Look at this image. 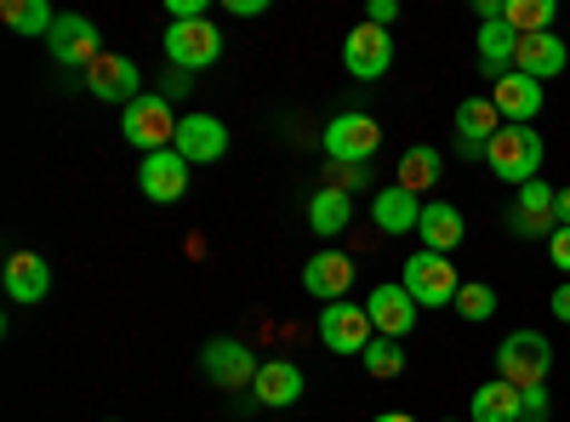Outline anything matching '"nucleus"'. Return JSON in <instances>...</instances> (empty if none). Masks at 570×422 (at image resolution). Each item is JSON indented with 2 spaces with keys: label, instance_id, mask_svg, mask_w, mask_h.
Here are the masks:
<instances>
[{
  "label": "nucleus",
  "instance_id": "nucleus-28",
  "mask_svg": "<svg viewBox=\"0 0 570 422\" xmlns=\"http://www.w3.org/2000/svg\"><path fill=\"white\" fill-rule=\"evenodd\" d=\"M502 23L513 35H548L553 29V0H502Z\"/></svg>",
  "mask_w": 570,
  "mask_h": 422
},
{
  "label": "nucleus",
  "instance_id": "nucleus-30",
  "mask_svg": "<svg viewBox=\"0 0 570 422\" xmlns=\"http://www.w3.org/2000/svg\"><path fill=\"white\" fill-rule=\"evenodd\" d=\"M360 360H365L371 377H383V383H389V377H400V371H405V343H394V337H376Z\"/></svg>",
  "mask_w": 570,
  "mask_h": 422
},
{
  "label": "nucleus",
  "instance_id": "nucleus-15",
  "mask_svg": "<svg viewBox=\"0 0 570 422\" xmlns=\"http://www.w3.org/2000/svg\"><path fill=\"white\" fill-rule=\"evenodd\" d=\"M365 314H371V325H376V337L405 343V337L416 332V303H411V292H405V286H371Z\"/></svg>",
  "mask_w": 570,
  "mask_h": 422
},
{
  "label": "nucleus",
  "instance_id": "nucleus-34",
  "mask_svg": "<svg viewBox=\"0 0 570 422\" xmlns=\"http://www.w3.org/2000/svg\"><path fill=\"white\" fill-rule=\"evenodd\" d=\"M548 257H553V268H559V274H570V228H553Z\"/></svg>",
  "mask_w": 570,
  "mask_h": 422
},
{
  "label": "nucleus",
  "instance_id": "nucleus-21",
  "mask_svg": "<svg viewBox=\"0 0 570 422\" xmlns=\"http://www.w3.org/2000/svg\"><path fill=\"white\" fill-rule=\"evenodd\" d=\"M519 411H525V389H513L508 377L480 383L468 400V422H519Z\"/></svg>",
  "mask_w": 570,
  "mask_h": 422
},
{
  "label": "nucleus",
  "instance_id": "nucleus-11",
  "mask_svg": "<svg viewBox=\"0 0 570 422\" xmlns=\"http://www.w3.org/2000/svg\"><path fill=\"white\" fill-rule=\"evenodd\" d=\"M200 365H206V377L217 383V389H252L257 383V354L246 349V343H234V337H217V343H206L200 349Z\"/></svg>",
  "mask_w": 570,
  "mask_h": 422
},
{
  "label": "nucleus",
  "instance_id": "nucleus-18",
  "mask_svg": "<svg viewBox=\"0 0 570 422\" xmlns=\"http://www.w3.org/2000/svg\"><path fill=\"white\" fill-rule=\"evenodd\" d=\"M502 131V115H497V104L491 98H462L456 104V155L462 160H485V144Z\"/></svg>",
  "mask_w": 570,
  "mask_h": 422
},
{
  "label": "nucleus",
  "instance_id": "nucleus-31",
  "mask_svg": "<svg viewBox=\"0 0 570 422\" xmlns=\"http://www.w3.org/2000/svg\"><path fill=\"white\" fill-rule=\"evenodd\" d=\"M462 320H491L497 314V292L485 286V279H462V292H456V303H451Z\"/></svg>",
  "mask_w": 570,
  "mask_h": 422
},
{
  "label": "nucleus",
  "instance_id": "nucleus-24",
  "mask_svg": "<svg viewBox=\"0 0 570 422\" xmlns=\"http://www.w3.org/2000/svg\"><path fill=\"white\" fill-rule=\"evenodd\" d=\"M252 394H257V405H297L303 400V371L292 360H263Z\"/></svg>",
  "mask_w": 570,
  "mask_h": 422
},
{
  "label": "nucleus",
  "instance_id": "nucleus-8",
  "mask_svg": "<svg viewBox=\"0 0 570 422\" xmlns=\"http://www.w3.org/2000/svg\"><path fill=\"white\" fill-rule=\"evenodd\" d=\"M320 343L331 354H365L376 343V325L365 314V303H325L320 314Z\"/></svg>",
  "mask_w": 570,
  "mask_h": 422
},
{
  "label": "nucleus",
  "instance_id": "nucleus-38",
  "mask_svg": "<svg viewBox=\"0 0 570 422\" xmlns=\"http://www.w3.org/2000/svg\"><path fill=\"white\" fill-rule=\"evenodd\" d=\"M268 7V0H228V12H240V18H257Z\"/></svg>",
  "mask_w": 570,
  "mask_h": 422
},
{
  "label": "nucleus",
  "instance_id": "nucleus-42",
  "mask_svg": "<svg viewBox=\"0 0 570 422\" xmlns=\"http://www.w3.org/2000/svg\"><path fill=\"white\" fill-rule=\"evenodd\" d=\"M109 422H115V416H109Z\"/></svg>",
  "mask_w": 570,
  "mask_h": 422
},
{
  "label": "nucleus",
  "instance_id": "nucleus-16",
  "mask_svg": "<svg viewBox=\"0 0 570 422\" xmlns=\"http://www.w3.org/2000/svg\"><path fill=\"white\" fill-rule=\"evenodd\" d=\"M491 104H497V115H502V126H531L537 115H542V80H531V75H502V80H491Z\"/></svg>",
  "mask_w": 570,
  "mask_h": 422
},
{
  "label": "nucleus",
  "instance_id": "nucleus-41",
  "mask_svg": "<svg viewBox=\"0 0 570 422\" xmlns=\"http://www.w3.org/2000/svg\"><path fill=\"white\" fill-rule=\"evenodd\" d=\"M445 422H451V416H445Z\"/></svg>",
  "mask_w": 570,
  "mask_h": 422
},
{
  "label": "nucleus",
  "instance_id": "nucleus-1",
  "mask_svg": "<svg viewBox=\"0 0 570 422\" xmlns=\"http://www.w3.org/2000/svg\"><path fill=\"white\" fill-rule=\"evenodd\" d=\"M485 166H491V177L525 189V183H537V171H542V137L531 126H502L485 144Z\"/></svg>",
  "mask_w": 570,
  "mask_h": 422
},
{
  "label": "nucleus",
  "instance_id": "nucleus-2",
  "mask_svg": "<svg viewBox=\"0 0 570 422\" xmlns=\"http://www.w3.org/2000/svg\"><path fill=\"white\" fill-rule=\"evenodd\" d=\"M320 149L331 166H371V155L383 149V126H376L371 115L348 109V115H331L325 131H320Z\"/></svg>",
  "mask_w": 570,
  "mask_h": 422
},
{
  "label": "nucleus",
  "instance_id": "nucleus-17",
  "mask_svg": "<svg viewBox=\"0 0 570 422\" xmlns=\"http://www.w3.org/2000/svg\"><path fill=\"white\" fill-rule=\"evenodd\" d=\"M303 286L320 303H348V292H354V257L348 252H314L308 268H303Z\"/></svg>",
  "mask_w": 570,
  "mask_h": 422
},
{
  "label": "nucleus",
  "instance_id": "nucleus-35",
  "mask_svg": "<svg viewBox=\"0 0 570 422\" xmlns=\"http://www.w3.org/2000/svg\"><path fill=\"white\" fill-rule=\"evenodd\" d=\"M400 18V0H371V12H365V23H376V29H389Z\"/></svg>",
  "mask_w": 570,
  "mask_h": 422
},
{
  "label": "nucleus",
  "instance_id": "nucleus-10",
  "mask_svg": "<svg viewBox=\"0 0 570 422\" xmlns=\"http://www.w3.org/2000/svg\"><path fill=\"white\" fill-rule=\"evenodd\" d=\"M508 228L519 234V241H537V234H548L553 241V228H559V189L553 183H525V189L513 195V206H508Z\"/></svg>",
  "mask_w": 570,
  "mask_h": 422
},
{
  "label": "nucleus",
  "instance_id": "nucleus-25",
  "mask_svg": "<svg viewBox=\"0 0 570 422\" xmlns=\"http://www.w3.org/2000/svg\"><path fill=\"white\" fill-rule=\"evenodd\" d=\"M348 223H354V195L325 189V183H320V189L308 195V228L314 234H343Z\"/></svg>",
  "mask_w": 570,
  "mask_h": 422
},
{
  "label": "nucleus",
  "instance_id": "nucleus-14",
  "mask_svg": "<svg viewBox=\"0 0 570 422\" xmlns=\"http://www.w3.org/2000/svg\"><path fill=\"white\" fill-rule=\"evenodd\" d=\"M137 183H142V195H149L155 206H177L188 195V160L177 149H160V155H142L137 166Z\"/></svg>",
  "mask_w": 570,
  "mask_h": 422
},
{
  "label": "nucleus",
  "instance_id": "nucleus-29",
  "mask_svg": "<svg viewBox=\"0 0 570 422\" xmlns=\"http://www.w3.org/2000/svg\"><path fill=\"white\" fill-rule=\"evenodd\" d=\"M0 18H7V29H18V35H52V23H58V12L46 7V0H7L0 7Z\"/></svg>",
  "mask_w": 570,
  "mask_h": 422
},
{
  "label": "nucleus",
  "instance_id": "nucleus-37",
  "mask_svg": "<svg viewBox=\"0 0 570 422\" xmlns=\"http://www.w3.org/2000/svg\"><path fill=\"white\" fill-rule=\"evenodd\" d=\"M166 91H171V98H188V75L183 69H166Z\"/></svg>",
  "mask_w": 570,
  "mask_h": 422
},
{
  "label": "nucleus",
  "instance_id": "nucleus-4",
  "mask_svg": "<svg viewBox=\"0 0 570 422\" xmlns=\"http://www.w3.org/2000/svg\"><path fill=\"white\" fill-rule=\"evenodd\" d=\"M400 286L411 292L416 308H451L456 292H462V274H456V263L440 257V252H416V257H405V268H400Z\"/></svg>",
  "mask_w": 570,
  "mask_h": 422
},
{
  "label": "nucleus",
  "instance_id": "nucleus-7",
  "mask_svg": "<svg viewBox=\"0 0 570 422\" xmlns=\"http://www.w3.org/2000/svg\"><path fill=\"white\" fill-rule=\"evenodd\" d=\"M46 46H52V58H58L63 69H80V75L104 58V35H98V23L80 18V12H58L52 35H46Z\"/></svg>",
  "mask_w": 570,
  "mask_h": 422
},
{
  "label": "nucleus",
  "instance_id": "nucleus-40",
  "mask_svg": "<svg viewBox=\"0 0 570 422\" xmlns=\"http://www.w3.org/2000/svg\"><path fill=\"white\" fill-rule=\"evenodd\" d=\"M371 422H416V416H411V411H376Z\"/></svg>",
  "mask_w": 570,
  "mask_h": 422
},
{
  "label": "nucleus",
  "instance_id": "nucleus-5",
  "mask_svg": "<svg viewBox=\"0 0 570 422\" xmlns=\"http://www.w3.org/2000/svg\"><path fill=\"white\" fill-rule=\"evenodd\" d=\"M553 371V343L542 332H508L497 349V377H508L513 389H548Z\"/></svg>",
  "mask_w": 570,
  "mask_h": 422
},
{
  "label": "nucleus",
  "instance_id": "nucleus-20",
  "mask_svg": "<svg viewBox=\"0 0 570 422\" xmlns=\"http://www.w3.org/2000/svg\"><path fill=\"white\" fill-rule=\"evenodd\" d=\"M570 52H564V40L548 29V35H519V52H513V69L519 75H531V80H553L564 75Z\"/></svg>",
  "mask_w": 570,
  "mask_h": 422
},
{
  "label": "nucleus",
  "instance_id": "nucleus-12",
  "mask_svg": "<svg viewBox=\"0 0 570 422\" xmlns=\"http://www.w3.org/2000/svg\"><path fill=\"white\" fill-rule=\"evenodd\" d=\"M188 166H217L228 155V126L217 115H183L177 126V144H171Z\"/></svg>",
  "mask_w": 570,
  "mask_h": 422
},
{
  "label": "nucleus",
  "instance_id": "nucleus-22",
  "mask_svg": "<svg viewBox=\"0 0 570 422\" xmlns=\"http://www.w3.org/2000/svg\"><path fill=\"white\" fill-rule=\"evenodd\" d=\"M52 292V268H46L40 252H12L7 257V297L12 303H40Z\"/></svg>",
  "mask_w": 570,
  "mask_h": 422
},
{
  "label": "nucleus",
  "instance_id": "nucleus-23",
  "mask_svg": "<svg viewBox=\"0 0 570 422\" xmlns=\"http://www.w3.org/2000/svg\"><path fill=\"white\" fill-rule=\"evenodd\" d=\"M371 223L383 228V234H416V223H422V200L405 195L400 183H389V189H376V200H371Z\"/></svg>",
  "mask_w": 570,
  "mask_h": 422
},
{
  "label": "nucleus",
  "instance_id": "nucleus-27",
  "mask_svg": "<svg viewBox=\"0 0 570 422\" xmlns=\"http://www.w3.org/2000/svg\"><path fill=\"white\" fill-rule=\"evenodd\" d=\"M440 166H445V160H440V149L416 144V149H405V155H400V177H394V183H400L405 195H416V200H422V195L440 183Z\"/></svg>",
  "mask_w": 570,
  "mask_h": 422
},
{
  "label": "nucleus",
  "instance_id": "nucleus-32",
  "mask_svg": "<svg viewBox=\"0 0 570 422\" xmlns=\"http://www.w3.org/2000/svg\"><path fill=\"white\" fill-rule=\"evenodd\" d=\"M365 183H371V166H331L325 171V189H343V195L365 189Z\"/></svg>",
  "mask_w": 570,
  "mask_h": 422
},
{
  "label": "nucleus",
  "instance_id": "nucleus-3",
  "mask_svg": "<svg viewBox=\"0 0 570 422\" xmlns=\"http://www.w3.org/2000/svg\"><path fill=\"white\" fill-rule=\"evenodd\" d=\"M177 115H171V98H160V91H142L137 104H126V115H120V137L131 149H142V155H160V149H171L177 144Z\"/></svg>",
  "mask_w": 570,
  "mask_h": 422
},
{
  "label": "nucleus",
  "instance_id": "nucleus-19",
  "mask_svg": "<svg viewBox=\"0 0 570 422\" xmlns=\"http://www.w3.org/2000/svg\"><path fill=\"white\" fill-rule=\"evenodd\" d=\"M416 234H422V252L451 257V252L468 241V217H462L451 200H422V223H416Z\"/></svg>",
  "mask_w": 570,
  "mask_h": 422
},
{
  "label": "nucleus",
  "instance_id": "nucleus-33",
  "mask_svg": "<svg viewBox=\"0 0 570 422\" xmlns=\"http://www.w3.org/2000/svg\"><path fill=\"white\" fill-rule=\"evenodd\" d=\"M548 389H525V411H519V422H548Z\"/></svg>",
  "mask_w": 570,
  "mask_h": 422
},
{
  "label": "nucleus",
  "instance_id": "nucleus-39",
  "mask_svg": "<svg viewBox=\"0 0 570 422\" xmlns=\"http://www.w3.org/2000/svg\"><path fill=\"white\" fill-rule=\"evenodd\" d=\"M559 228H570V183L559 189Z\"/></svg>",
  "mask_w": 570,
  "mask_h": 422
},
{
  "label": "nucleus",
  "instance_id": "nucleus-6",
  "mask_svg": "<svg viewBox=\"0 0 570 422\" xmlns=\"http://www.w3.org/2000/svg\"><path fill=\"white\" fill-rule=\"evenodd\" d=\"M223 58V35L212 18H188V23H166V63L195 75V69H212Z\"/></svg>",
  "mask_w": 570,
  "mask_h": 422
},
{
  "label": "nucleus",
  "instance_id": "nucleus-26",
  "mask_svg": "<svg viewBox=\"0 0 570 422\" xmlns=\"http://www.w3.org/2000/svg\"><path fill=\"white\" fill-rule=\"evenodd\" d=\"M513 52H519V35L497 18V23H480V69L491 75V80H502V75H513Z\"/></svg>",
  "mask_w": 570,
  "mask_h": 422
},
{
  "label": "nucleus",
  "instance_id": "nucleus-9",
  "mask_svg": "<svg viewBox=\"0 0 570 422\" xmlns=\"http://www.w3.org/2000/svg\"><path fill=\"white\" fill-rule=\"evenodd\" d=\"M343 69L354 80H383L394 69V35L376 29V23H354L343 40Z\"/></svg>",
  "mask_w": 570,
  "mask_h": 422
},
{
  "label": "nucleus",
  "instance_id": "nucleus-36",
  "mask_svg": "<svg viewBox=\"0 0 570 422\" xmlns=\"http://www.w3.org/2000/svg\"><path fill=\"white\" fill-rule=\"evenodd\" d=\"M553 320L570 325V279H564V286H553Z\"/></svg>",
  "mask_w": 570,
  "mask_h": 422
},
{
  "label": "nucleus",
  "instance_id": "nucleus-13",
  "mask_svg": "<svg viewBox=\"0 0 570 422\" xmlns=\"http://www.w3.org/2000/svg\"><path fill=\"white\" fill-rule=\"evenodd\" d=\"M80 80H86L91 98H104V104H137V98H142V91H137L142 75H137V63H131L126 52H104Z\"/></svg>",
  "mask_w": 570,
  "mask_h": 422
}]
</instances>
